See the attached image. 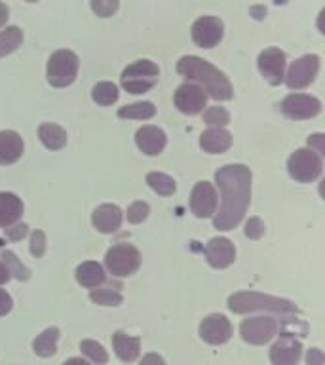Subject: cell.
<instances>
[{
	"mask_svg": "<svg viewBox=\"0 0 325 365\" xmlns=\"http://www.w3.org/2000/svg\"><path fill=\"white\" fill-rule=\"evenodd\" d=\"M8 14H10V11H8V6H6L4 2H0V27L8 21Z\"/></svg>",
	"mask_w": 325,
	"mask_h": 365,
	"instance_id": "f6af8a7d",
	"label": "cell"
},
{
	"mask_svg": "<svg viewBox=\"0 0 325 365\" xmlns=\"http://www.w3.org/2000/svg\"><path fill=\"white\" fill-rule=\"evenodd\" d=\"M90 299L101 307H118L122 304V295L113 289H93L90 293Z\"/></svg>",
	"mask_w": 325,
	"mask_h": 365,
	"instance_id": "1f68e13d",
	"label": "cell"
},
{
	"mask_svg": "<svg viewBox=\"0 0 325 365\" xmlns=\"http://www.w3.org/2000/svg\"><path fill=\"white\" fill-rule=\"evenodd\" d=\"M78 57L71 50H59L51 53L48 61V82L56 88H65L73 84L78 74Z\"/></svg>",
	"mask_w": 325,
	"mask_h": 365,
	"instance_id": "5b68a950",
	"label": "cell"
},
{
	"mask_svg": "<svg viewBox=\"0 0 325 365\" xmlns=\"http://www.w3.org/2000/svg\"><path fill=\"white\" fill-rule=\"evenodd\" d=\"M23 42V33L19 27H8L0 31V57L16 51Z\"/></svg>",
	"mask_w": 325,
	"mask_h": 365,
	"instance_id": "83f0119b",
	"label": "cell"
},
{
	"mask_svg": "<svg viewBox=\"0 0 325 365\" xmlns=\"http://www.w3.org/2000/svg\"><path fill=\"white\" fill-rule=\"evenodd\" d=\"M76 279L78 284H82L84 287H97L105 282V270L99 262L88 261L82 262L78 268H76Z\"/></svg>",
	"mask_w": 325,
	"mask_h": 365,
	"instance_id": "cb8c5ba5",
	"label": "cell"
},
{
	"mask_svg": "<svg viewBox=\"0 0 325 365\" xmlns=\"http://www.w3.org/2000/svg\"><path fill=\"white\" fill-rule=\"evenodd\" d=\"M91 10L99 17H110L118 10V0H91Z\"/></svg>",
	"mask_w": 325,
	"mask_h": 365,
	"instance_id": "e575fe53",
	"label": "cell"
},
{
	"mask_svg": "<svg viewBox=\"0 0 325 365\" xmlns=\"http://www.w3.org/2000/svg\"><path fill=\"white\" fill-rule=\"evenodd\" d=\"M125 215H128V221L133 222V225L143 222L148 215V204H145V202H133V204L128 207V213H125Z\"/></svg>",
	"mask_w": 325,
	"mask_h": 365,
	"instance_id": "d590c367",
	"label": "cell"
},
{
	"mask_svg": "<svg viewBox=\"0 0 325 365\" xmlns=\"http://www.w3.org/2000/svg\"><path fill=\"white\" fill-rule=\"evenodd\" d=\"M160 68L156 63L141 59L125 68L122 73V88L130 93H145L158 82Z\"/></svg>",
	"mask_w": 325,
	"mask_h": 365,
	"instance_id": "277c9868",
	"label": "cell"
},
{
	"mask_svg": "<svg viewBox=\"0 0 325 365\" xmlns=\"http://www.w3.org/2000/svg\"><path fill=\"white\" fill-rule=\"evenodd\" d=\"M137 147L141 148L143 153L148 156H156L165 148V133L156 125H143L141 130H137L135 133Z\"/></svg>",
	"mask_w": 325,
	"mask_h": 365,
	"instance_id": "ac0fdd59",
	"label": "cell"
},
{
	"mask_svg": "<svg viewBox=\"0 0 325 365\" xmlns=\"http://www.w3.org/2000/svg\"><path fill=\"white\" fill-rule=\"evenodd\" d=\"M289 173L293 179L301 182H312L321 173V156L312 148H299L291 154L287 162Z\"/></svg>",
	"mask_w": 325,
	"mask_h": 365,
	"instance_id": "8992f818",
	"label": "cell"
},
{
	"mask_svg": "<svg viewBox=\"0 0 325 365\" xmlns=\"http://www.w3.org/2000/svg\"><path fill=\"white\" fill-rule=\"evenodd\" d=\"M319 71L318 56H302L289 67V73L285 74V82L291 90H302L314 82Z\"/></svg>",
	"mask_w": 325,
	"mask_h": 365,
	"instance_id": "ba28073f",
	"label": "cell"
},
{
	"mask_svg": "<svg viewBox=\"0 0 325 365\" xmlns=\"http://www.w3.org/2000/svg\"><path fill=\"white\" fill-rule=\"evenodd\" d=\"M2 261H4L6 268L10 270V274H14L17 279H29V270L17 261V257L11 251H2Z\"/></svg>",
	"mask_w": 325,
	"mask_h": 365,
	"instance_id": "836d02e7",
	"label": "cell"
},
{
	"mask_svg": "<svg viewBox=\"0 0 325 365\" xmlns=\"http://www.w3.org/2000/svg\"><path fill=\"white\" fill-rule=\"evenodd\" d=\"M222 38V21L217 17H200L192 25V40L200 48H213Z\"/></svg>",
	"mask_w": 325,
	"mask_h": 365,
	"instance_id": "7c38bea8",
	"label": "cell"
},
{
	"mask_svg": "<svg viewBox=\"0 0 325 365\" xmlns=\"http://www.w3.org/2000/svg\"><path fill=\"white\" fill-rule=\"evenodd\" d=\"M264 234V222L259 217H251L245 225V236L251 240H259Z\"/></svg>",
	"mask_w": 325,
	"mask_h": 365,
	"instance_id": "8d00e7d4",
	"label": "cell"
},
{
	"mask_svg": "<svg viewBox=\"0 0 325 365\" xmlns=\"http://www.w3.org/2000/svg\"><path fill=\"white\" fill-rule=\"evenodd\" d=\"M175 107L185 114H198L204 110L205 101H207V96L205 91L200 88V86L194 84H182L177 88L175 97Z\"/></svg>",
	"mask_w": 325,
	"mask_h": 365,
	"instance_id": "5bb4252c",
	"label": "cell"
},
{
	"mask_svg": "<svg viewBox=\"0 0 325 365\" xmlns=\"http://www.w3.org/2000/svg\"><path fill=\"white\" fill-rule=\"evenodd\" d=\"M8 279H10V270L6 268L4 262H0V285L6 284Z\"/></svg>",
	"mask_w": 325,
	"mask_h": 365,
	"instance_id": "ee69618b",
	"label": "cell"
},
{
	"mask_svg": "<svg viewBox=\"0 0 325 365\" xmlns=\"http://www.w3.org/2000/svg\"><path fill=\"white\" fill-rule=\"evenodd\" d=\"M57 339H59V329L57 327H48L33 342L34 352L38 354L40 358H51L57 350Z\"/></svg>",
	"mask_w": 325,
	"mask_h": 365,
	"instance_id": "484cf974",
	"label": "cell"
},
{
	"mask_svg": "<svg viewBox=\"0 0 325 365\" xmlns=\"http://www.w3.org/2000/svg\"><path fill=\"white\" fill-rule=\"evenodd\" d=\"M308 145H310L312 150H316V153L321 156V154L325 153V135L324 133H316V135H312L308 139Z\"/></svg>",
	"mask_w": 325,
	"mask_h": 365,
	"instance_id": "f35d334b",
	"label": "cell"
},
{
	"mask_svg": "<svg viewBox=\"0 0 325 365\" xmlns=\"http://www.w3.org/2000/svg\"><path fill=\"white\" fill-rule=\"evenodd\" d=\"M177 71L185 78L194 80V82L204 86V90L207 91L205 96H211L217 101H228V99H232V84L211 63L204 61V59H200L196 56H187L177 63Z\"/></svg>",
	"mask_w": 325,
	"mask_h": 365,
	"instance_id": "7a4b0ae2",
	"label": "cell"
},
{
	"mask_svg": "<svg viewBox=\"0 0 325 365\" xmlns=\"http://www.w3.org/2000/svg\"><path fill=\"white\" fill-rule=\"evenodd\" d=\"M204 122L215 128H222L230 122V114L227 113V108L222 107H210L204 113Z\"/></svg>",
	"mask_w": 325,
	"mask_h": 365,
	"instance_id": "d6a6232c",
	"label": "cell"
},
{
	"mask_svg": "<svg viewBox=\"0 0 325 365\" xmlns=\"http://www.w3.org/2000/svg\"><path fill=\"white\" fill-rule=\"evenodd\" d=\"M156 114V107L153 103L143 101L133 103V105H125L118 110L120 118H131V120H148Z\"/></svg>",
	"mask_w": 325,
	"mask_h": 365,
	"instance_id": "4316f807",
	"label": "cell"
},
{
	"mask_svg": "<svg viewBox=\"0 0 325 365\" xmlns=\"http://www.w3.org/2000/svg\"><path fill=\"white\" fill-rule=\"evenodd\" d=\"M10 310H11V297L8 295L4 289H0V316H6Z\"/></svg>",
	"mask_w": 325,
	"mask_h": 365,
	"instance_id": "b9f144b4",
	"label": "cell"
},
{
	"mask_svg": "<svg viewBox=\"0 0 325 365\" xmlns=\"http://www.w3.org/2000/svg\"><path fill=\"white\" fill-rule=\"evenodd\" d=\"M141 365H165V364L158 354H147V356L141 359Z\"/></svg>",
	"mask_w": 325,
	"mask_h": 365,
	"instance_id": "7bdbcfd3",
	"label": "cell"
},
{
	"mask_svg": "<svg viewBox=\"0 0 325 365\" xmlns=\"http://www.w3.org/2000/svg\"><path fill=\"white\" fill-rule=\"evenodd\" d=\"M91 97L93 101L107 107V105H113L116 99H118V88L113 84V82H99V84L93 86V91H91Z\"/></svg>",
	"mask_w": 325,
	"mask_h": 365,
	"instance_id": "f546056e",
	"label": "cell"
},
{
	"mask_svg": "<svg viewBox=\"0 0 325 365\" xmlns=\"http://www.w3.org/2000/svg\"><path fill=\"white\" fill-rule=\"evenodd\" d=\"M27 2H36V0H27Z\"/></svg>",
	"mask_w": 325,
	"mask_h": 365,
	"instance_id": "7dc6e473",
	"label": "cell"
},
{
	"mask_svg": "<svg viewBox=\"0 0 325 365\" xmlns=\"http://www.w3.org/2000/svg\"><path fill=\"white\" fill-rule=\"evenodd\" d=\"M319 110H321L319 99L306 96V93H291L282 101V113L293 120L314 118V116H318Z\"/></svg>",
	"mask_w": 325,
	"mask_h": 365,
	"instance_id": "9c48e42d",
	"label": "cell"
},
{
	"mask_svg": "<svg viewBox=\"0 0 325 365\" xmlns=\"http://www.w3.org/2000/svg\"><path fill=\"white\" fill-rule=\"evenodd\" d=\"M239 333L244 336V341L249 344H264L278 333V322L268 316L244 319Z\"/></svg>",
	"mask_w": 325,
	"mask_h": 365,
	"instance_id": "30bf717a",
	"label": "cell"
},
{
	"mask_svg": "<svg viewBox=\"0 0 325 365\" xmlns=\"http://www.w3.org/2000/svg\"><path fill=\"white\" fill-rule=\"evenodd\" d=\"M80 350H82V354L84 356H88V358L93 361V364H107L108 361V354L107 350L99 344V342L96 341H82L80 342Z\"/></svg>",
	"mask_w": 325,
	"mask_h": 365,
	"instance_id": "4dcf8cb0",
	"label": "cell"
},
{
	"mask_svg": "<svg viewBox=\"0 0 325 365\" xmlns=\"http://www.w3.org/2000/svg\"><path fill=\"white\" fill-rule=\"evenodd\" d=\"M91 222H93V227H96L99 232H116L120 228V225H122V211H120L118 205L103 204L93 211Z\"/></svg>",
	"mask_w": 325,
	"mask_h": 365,
	"instance_id": "d6986e66",
	"label": "cell"
},
{
	"mask_svg": "<svg viewBox=\"0 0 325 365\" xmlns=\"http://www.w3.org/2000/svg\"><path fill=\"white\" fill-rule=\"evenodd\" d=\"M215 182L221 188L222 202L213 225L217 230H232L249 207L251 171L242 164L225 165L215 173Z\"/></svg>",
	"mask_w": 325,
	"mask_h": 365,
	"instance_id": "6da1fadb",
	"label": "cell"
},
{
	"mask_svg": "<svg viewBox=\"0 0 325 365\" xmlns=\"http://www.w3.org/2000/svg\"><path fill=\"white\" fill-rule=\"evenodd\" d=\"M23 139L16 131H0V164L10 165L21 158Z\"/></svg>",
	"mask_w": 325,
	"mask_h": 365,
	"instance_id": "7402d4cb",
	"label": "cell"
},
{
	"mask_svg": "<svg viewBox=\"0 0 325 365\" xmlns=\"http://www.w3.org/2000/svg\"><path fill=\"white\" fill-rule=\"evenodd\" d=\"M38 137L42 145L50 150H59L67 145V131L56 124H42L38 128Z\"/></svg>",
	"mask_w": 325,
	"mask_h": 365,
	"instance_id": "d4e9b609",
	"label": "cell"
},
{
	"mask_svg": "<svg viewBox=\"0 0 325 365\" xmlns=\"http://www.w3.org/2000/svg\"><path fill=\"white\" fill-rule=\"evenodd\" d=\"M200 336L210 344H225L232 336V325L221 314H211L200 324Z\"/></svg>",
	"mask_w": 325,
	"mask_h": 365,
	"instance_id": "9a60e30c",
	"label": "cell"
},
{
	"mask_svg": "<svg viewBox=\"0 0 325 365\" xmlns=\"http://www.w3.org/2000/svg\"><path fill=\"white\" fill-rule=\"evenodd\" d=\"M6 234L10 236L11 240H21L25 234H27V225H16V227L6 228Z\"/></svg>",
	"mask_w": 325,
	"mask_h": 365,
	"instance_id": "60d3db41",
	"label": "cell"
},
{
	"mask_svg": "<svg viewBox=\"0 0 325 365\" xmlns=\"http://www.w3.org/2000/svg\"><path fill=\"white\" fill-rule=\"evenodd\" d=\"M190 210L200 219H205V217H211L215 213L217 192L211 182L202 181L192 188V194H190Z\"/></svg>",
	"mask_w": 325,
	"mask_h": 365,
	"instance_id": "4fadbf2b",
	"label": "cell"
},
{
	"mask_svg": "<svg viewBox=\"0 0 325 365\" xmlns=\"http://www.w3.org/2000/svg\"><path fill=\"white\" fill-rule=\"evenodd\" d=\"M228 307L236 314L255 312V310H267V312L276 314H293L296 312V307L291 301L278 299V297L262 295L255 291H245V293H234L228 299Z\"/></svg>",
	"mask_w": 325,
	"mask_h": 365,
	"instance_id": "3957f363",
	"label": "cell"
},
{
	"mask_svg": "<svg viewBox=\"0 0 325 365\" xmlns=\"http://www.w3.org/2000/svg\"><path fill=\"white\" fill-rule=\"evenodd\" d=\"M205 257L213 268H227L236 259V250H234L230 240L213 238L210 240V244L205 245Z\"/></svg>",
	"mask_w": 325,
	"mask_h": 365,
	"instance_id": "e0dca14e",
	"label": "cell"
},
{
	"mask_svg": "<svg viewBox=\"0 0 325 365\" xmlns=\"http://www.w3.org/2000/svg\"><path fill=\"white\" fill-rule=\"evenodd\" d=\"M232 145V135L225 128H210L200 137V147L210 154L227 153Z\"/></svg>",
	"mask_w": 325,
	"mask_h": 365,
	"instance_id": "ffe728a7",
	"label": "cell"
},
{
	"mask_svg": "<svg viewBox=\"0 0 325 365\" xmlns=\"http://www.w3.org/2000/svg\"><path fill=\"white\" fill-rule=\"evenodd\" d=\"M113 346L114 352L124 364H131L139 358L141 352V341L137 336H130L124 331H116L113 335Z\"/></svg>",
	"mask_w": 325,
	"mask_h": 365,
	"instance_id": "44dd1931",
	"label": "cell"
},
{
	"mask_svg": "<svg viewBox=\"0 0 325 365\" xmlns=\"http://www.w3.org/2000/svg\"><path fill=\"white\" fill-rule=\"evenodd\" d=\"M259 71L268 84L278 86L285 76V53L278 48H268L259 56Z\"/></svg>",
	"mask_w": 325,
	"mask_h": 365,
	"instance_id": "8fae6325",
	"label": "cell"
},
{
	"mask_svg": "<svg viewBox=\"0 0 325 365\" xmlns=\"http://www.w3.org/2000/svg\"><path fill=\"white\" fill-rule=\"evenodd\" d=\"M31 253L34 257H42L46 253V236L42 230H34L31 236Z\"/></svg>",
	"mask_w": 325,
	"mask_h": 365,
	"instance_id": "74e56055",
	"label": "cell"
},
{
	"mask_svg": "<svg viewBox=\"0 0 325 365\" xmlns=\"http://www.w3.org/2000/svg\"><path fill=\"white\" fill-rule=\"evenodd\" d=\"M148 187L153 188L154 192H158L160 196H171L175 192V181L171 179L170 175L165 173H158V171H153L147 175Z\"/></svg>",
	"mask_w": 325,
	"mask_h": 365,
	"instance_id": "f1b7e54d",
	"label": "cell"
},
{
	"mask_svg": "<svg viewBox=\"0 0 325 365\" xmlns=\"http://www.w3.org/2000/svg\"><path fill=\"white\" fill-rule=\"evenodd\" d=\"M63 365H90V364H88V361H84L82 358H71V359H67V361H65Z\"/></svg>",
	"mask_w": 325,
	"mask_h": 365,
	"instance_id": "bcb514c9",
	"label": "cell"
},
{
	"mask_svg": "<svg viewBox=\"0 0 325 365\" xmlns=\"http://www.w3.org/2000/svg\"><path fill=\"white\" fill-rule=\"evenodd\" d=\"M302 344L295 336L284 335L270 350V361L274 365H296L301 359Z\"/></svg>",
	"mask_w": 325,
	"mask_h": 365,
	"instance_id": "2e32d148",
	"label": "cell"
},
{
	"mask_svg": "<svg viewBox=\"0 0 325 365\" xmlns=\"http://www.w3.org/2000/svg\"><path fill=\"white\" fill-rule=\"evenodd\" d=\"M324 361L325 358L321 350H318V348H310V350H308V356H306L308 365H324Z\"/></svg>",
	"mask_w": 325,
	"mask_h": 365,
	"instance_id": "ab89813d",
	"label": "cell"
},
{
	"mask_svg": "<svg viewBox=\"0 0 325 365\" xmlns=\"http://www.w3.org/2000/svg\"><path fill=\"white\" fill-rule=\"evenodd\" d=\"M23 204L16 194L0 192V227L10 228L21 217Z\"/></svg>",
	"mask_w": 325,
	"mask_h": 365,
	"instance_id": "603a6c76",
	"label": "cell"
},
{
	"mask_svg": "<svg viewBox=\"0 0 325 365\" xmlns=\"http://www.w3.org/2000/svg\"><path fill=\"white\" fill-rule=\"evenodd\" d=\"M105 264L114 276H131L141 264V255L139 251L130 244H118L110 247L105 257Z\"/></svg>",
	"mask_w": 325,
	"mask_h": 365,
	"instance_id": "52a82bcc",
	"label": "cell"
}]
</instances>
